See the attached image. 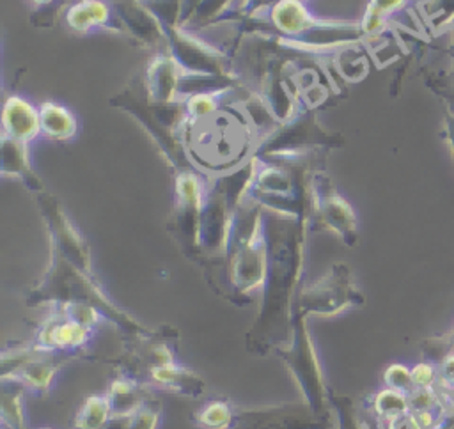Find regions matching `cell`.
Masks as SVG:
<instances>
[{"mask_svg":"<svg viewBox=\"0 0 454 429\" xmlns=\"http://www.w3.org/2000/svg\"><path fill=\"white\" fill-rule=\"evenodd\" d=\"M301 275V234L284 230L268 243V268L259 296V312L247 333V349L266 355L291 337L294 298Z\"/></svg>","mask_w":454,"mask_h":429,"instance_id":"obj_1","label":"cell"},{"mask_svg":"<svg viewBox=\"0 0 454 429\" xmlns=\"http://www.w3.org/2000/svg\"><path fill=\"white\" fill-rule=\"evenodd\" d=\"M53 303L92 305L108 319L112 326L128 335V339L144 337L153 332L117 307L105 289L96 282L92 273L80 269L59 250L39 285L34 287V291L27 296L28 307H46Z\"/></svg>","mask_w":454,"mask_h":429,"instance_id":"obj_2","label":"cell"},{"mask_svg":"<svg viewBox=\"0 0 454 429\" xmlns=\"http://www.w3.org/2000/svg\"><path fill=\"white\" fill-rule=\"evenodd\" d=\"M286 363L294 383L301 392V401L325 420H333L330 406V388L325 383L314 339L309 330L307 316L294 312L289 340L275 351Z\"/></svg>","mask_w":454,"mask_h":429,"instance_id":"obj_3","label":"cell"},{"mask_svg":"<svg viewBox=\"0 0 454 429\" xmlns=\"http://www.w3.org/2000/svg\"><path fill=\"white\" fill-rule=\"evenodd\" d=\"M365 301L358 284L344 264L332 269L298 292L294 312L303 316H337L348 308L362 307Z\"/></svg>","mask_w":454,"mask_h":429,"instance_id":"obj_4","label":"cell"},{"mask_svg":"<svg viewBox=\"0 0 454 429\" xmlns=\"http://www.w3.org/2000/svg\"><path fill=\"white\" fill-rule=\"evenodd\" d=\"M64 356L35 351L28 342L21 346H5L2 351V376L0 379L16 381L27 395L43 399L55 385L62 370Z\"/></svg>","mask_w":454,"mask_h":429,"instance_id":"obj_5","label":"cell"},{"mask_svg":"<svg viewBox=\"0 0 454 429\" xmlns=\"http://www.w3.org/2000/svg\"><path fill=\"white\" fill-rule=\"evenodd\" d=\"M43 308L44 317L28 340L35 351L66 358L90 347L99 332L98 328L78 321L60 305H46Z\"/></svg>","mask_w":454,"mask_h":429,"instance_id":"obj_6","label":"cell"},{"mask_svg":"<svg viewBox=\"0 0 454 429\" xmlns=\"http://www.w3.org/2000/svg\"><path fill=\"white\" fill-rule=\"evenodd\" d=\"M333 420L319 418L303 401L238 406L232 429H332Z\"/></svg>","mask_w":454,"mask_h":429,"instance_id":"obj_7","label":"cell"},{"mask_svg":"<svg viewBox=\"0 0 454 429\" xmlns=\"http://www.w3.org/2000/svg\"><path fill=\"white\" fill-rule=\"evenodd\" d=\"M133 378L151 390H165L190 399H200L206 394V383L200 374L183 362L153 365L133 374Z\"/></svg>","mask_w":454,"mask_h":429,"instance_id":"obj_8","label":"cell"},{"mask_svg":"<svg viewBox=\"0 0 454 429\" xmlns=\"http://www.w3.org/2000/svg\"><path fill=\"white\" fill-rule=\"evenodd\" d=\"M105 392L112 402L114 415H131L153 395L149 386L122 370H117Z\"/></svg>","mask_w":454,"mask_h":429,"instance_id":"obj_9","label":"cell"},{"mask_svg":"<svg viewBox=\"0 0 454 429\" xmlns=\"http://www.w3.org/2000/svg\"><path fill=\"white\" fill-rule=\"evenodd\" d=\"M325 227L335 230L348 245L356 241V220L348 202L335 193H323L317 206Z\"/></svg>","mask_w":454,"mask_h":429,"instance_id":"obj_10","label":"cell"},{"mask_svg":"<svg viewBox=\"0 0 454 429\" xmlns=\"http://www.w3.org/2000/svg\"><path fill=\"white\" fill-rule=\"evenodd\" d=\"M27 392L16 381L2 379L0 390V427L2 429H28Z\"/></svg>","mask_w":454,"mask_h":429,"instance_id":"obj_11","label":"cell"},{"mask_svg":"<svg viewBox=\"0 0 454 429\" xmlns=\"http://www.w3.org/2000/svg\"><path fill=\"white\" fill-rule=\"evenodd\" d=\"M238 406L229 399H207L192 413V424L197 429H232Z\"/></svg>","mask_w":454,"mask_h":429,"instance_id":"obj_12","label":"cell"},{"mask_svg":"<svg viewBox=\"0 0 454 429\" xmlns=\"http://www.w3.org/2000/svg\"><path fill=\"white\" fill-rule=\"evenodd\" d=\"M112 415L114 410L106 392L92 394L87 399H83L82 406L74 413L71 425L73 429H103L106 422L112 418Z\"/></svg>","mask_w":454,"mask_h":429,"instance_id":"obj_13","label":"cell"},{"mask_svg":"<svg viewBox=\"0 0 454 429\" xmlns=\"http://www.w3.org/2000/svg\"><path fill=\"white\" fill-rule=\"evenodd\" d=\"M369 411L378 420H387V418L403 415V413L410 411L408 395H404L397 390H392V388H383L378 394H374V397L371 399Z\"/></svg>","mask_w":454,"mask_h":429,"instance_id":"obj_14","label":"cell"},{"mask_svg":"<svg viewBox=\"0 0 454 429\" xmlns=\"http://www.w3.org/2000/svg\"><path fill=\"white\" fill-rule=\"evenodd\" d=\"M163 422V404L151 395L137 411L129 415L126 429H160Z\"/></svg>","mask_w":454,"mask_h":429,"instance_id":"obj_15","label":"cell"},{"mask_svg":"<svg viewBox=\"0 0 454 429\" xmlns=\"http://www.w3.org/2000/svg\"><path fill=\"white\" fill-rule=\"evenodd\" d=\"M385 386L387 388H392V390H397L404 395H410L417 386L413 383V378H411V370L406 369L404 365L401 363H392L387 367L385 370Z\"/></svg>","mask_w":454,"mask_h":429,"instance_id":"obj_16","label":"cell"},{"mask_svg":"<svg viewBox=\"0 0 454 429\" xmlns=\"http://www.w3.org/2000/svg\"><path fill=\"white\" fill-rule=\"evenodd\" d=\"M431 27H443L454 18V0H429L427 11Z\"/></svg>","mask_w":454,"mask_h":429,"instance_id":"obj_17","label":"cell"},{"mask_svg":"<svg viewBox=\"0 0 454 429\" xmlns=\"http://www.w3.org/2000/svg\"><path fill=\"white\" fill-rule=\"evenodd\" d=\"M411 378L417 388H433L434 383V365L422 362L411 369Z\"/></svg>","mask_w":454,"mask_h":429,"instance_id":"obj_18","label":"cell"},{"mask_svg":"<svg viewBox=\"0 0 454 429\" xmlns=\"http://www.w3.org/2000/svg\"><path fill=\"white\" fill-rule=\"evenodd\" d=\"M445 136H447V144H449L452 158H454V112H449L445 115Z\"/></svg>","mask_w":454,"mask_h":429,"instance_id":"obj_19","label":"cell"},{"mask_svg":"<svg viewBox=\"0 0 454 429\" xmlns=\"http://www.w3.org/2000/svg\"><path fill=\"white\" fill-rule=\"evenodd\" d=\"M37 429H51V427H37Z\"/></svg>","mask_w":454,"mask_h":429,"instance_id":"obj_20","label":"cell"}]
</instances>
